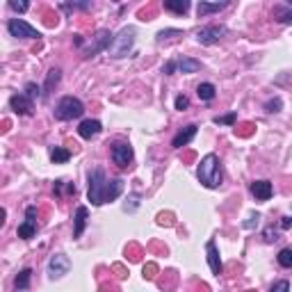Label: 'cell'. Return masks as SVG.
<instances>
[{"label": "cell", "mask_w": 292, "mask_h": 292, "mask_svg": "<svg viewBox=\"0 0 292 292\" xmlns=\"http://www.w3.org/2000/svg\"><path fill=\"white\" fill-rule=\"evenodd\" d=\"M196 176L199 181L203 183L208 190H217L224 181V173H221V164H219V158L215 153H208L203 160L199 162V169H196Z\"/></svg>", "instance_id": "1"}, {"label": "cell", "mask_w": 292, "mask_h": 292, "mask_svg": "<svg viewBox=\"0 0 292 292\" xmlns=\"http://www.w3.org/2000/svg\"><path fill=\"white\" fill-rule=\"evenodd\" d=\"M87 181H89L87 196H89V201H92V206H103L107 201V187H110V181H107L105 171H103V169H92Z\"/></svg>", "instance_id": "2"}, {"label": "cell", "mask_w": 292, "mask_h": 292, "mask_svg": "<svg viewBox=\"0 0 292 292\" xmlns=\"http://www.w3.org/2000/svg\"><path fill=\"white\" fill-rule=\"evenodd\" d=\"M135 35H137V30H135L133 25L121 27V32H119V35H114V39H112V46L107 48L110 57H114V60L126 57V55L130 53V48H133V44H135Z\"/></svg>", "instance_id": "3"}, {"label": "cell", "mask_w": 292, "mask_h": 292, "mask_svg": "<svg viewBox=\"0 0 292 292\" xmlns=\"http://www.w3.org/2000/svg\"><path fill=\"white\" fill-rule=\"evenodd\" d=\"M84 114V105L80 98L75 96H64L62 101L57 103V107H55V116H57L60 121H69V119H78V116Z\"/></svg>", "instance_id": "4"}, {"label": "cell", "mask_w": 292, "mask_h": 292, "mask_svg": "<svg viewBox=\"0 0 292 292\" xmlns=\"http://www.w3.org/2000/svg\"><path fill=\"white\" fill-rule=\"evenodd\" d=\"M7 32L12 37H21V39H39V30L25 23L23 18H9L7 21Z\"/></svg>", "instance_id": "5"}, {"label": "cell", "mask_w": 292, "mask_h": 292, "mask_svg": "<svg viewBox=\"0 0 292 292\" xmlns=\"http://www.w3.org/2000/svg\"><path fill=\"white\" fill-rule=\"evenodd\" d=\"M112 39H114V35H112L110 30H98L96 35H94L92 44H89L87 48L82 50V53H84V57H94V55H98V53H101V50L110 48V46H112Z\"/></svg>", "instance_id": "6"}, {"label": "cell", "mask_w": 292, "mask_h": 292, "mask_svg": "<svg viewBox=\"0 0 292 292\" xmlns=\"http://www.w3.org/2000/svg\"><path fill=\"white\" fill-rule=\"evenodd\" d=\"M133 158H135V153H133V146L130 144H126V142L112 144V160H114L116 167H121V169L130 167V164H133Z\"/></svg>", "instance_id": "7"}, {"label": "cell", "mask_w": 292, "mask_h": 292, "mask_svg": "<svg viewBox=\"0 0 292 292\" xmlns=\"http://www.w3.org/2000/svg\"><path fill=\"white\" fill-rule=\"evenodd\" d=\"M71 270V260H69L64 253H55L48 260V276L50 279H62L64 274H69Z\"/></svg>", "instance_id": "8"}, {"label": "cell", "mask_w": 292, "mask_h": 292, "mask_svg": "<svg viewBox=\"0 0 292 292\" xmlns=\"http://www.w3.org/2000/svg\"><path fill=\"white\" fill-rule=\"evenodd\" d=\"M226 32H228V30H226L224 25H210V27H203V30L196 32V41H199L201 46H213V44H217V41L226 35Z\"/></svg>", "instance_id": "9"}, {"label": "cell", "mask_w": 292, "mask_h": 292, "mask_svg": "<svg viewBox=\"0 0 292 292\" xmlns=\"http://www.w3.org/2000/svg\"><path fill=\"white\" fill-rule=\"evenodd\" d=\"M206 253H208V265H210V272H213L215 276H219V274H221V270H224V265H221L219 249H217V244H215V240H210V242L206 244Z\"/></svg>", "instance_id": "10"}, {"label": "cell", "mask_w": 292, "mask_h": 292, "mask_svg": "<svg viewBox=\"0 0 292 292\" xmlns=\"http://www.w3.org/2000/svg\"><path fill=\"white\" fill-rule=\"evenodd\" d=\"M9 105L16 114H32V101L25 96V94H14L9 98Z\"/></svg>", "instance_id": "11"}, {"label": "cell", "mask_w": 292, "mask_h": 292, "mask_svg": "<svg viewBox=\"0 0 292 292\" xmlns=\"http://www.w3.org/2000/svg\"><path fill=\"white\" fill-rule=\"evenodd\" d=\"M103 130V126H101V121H96V119H84L82 124L78 126V135L82 139H92V137H96L98 133Z\"/></svg>", "instance_id": "12"}, {"label": "cell", "mask_w": 292, "mask_h": 292, "mask_svg": "<svg viewBox=\"0 0 292 292\" xmlns=\"http://www.w3.org/2000/svg\"><path fill=\"white\" fill-rule=\"evenodd\" d=\"M251 194L258 201H270L272 194H274V187H272L270 181H256V183H251Z\"/></svg>", "instance_id": "13"}, {"label": "cell", "mask_w": 292, "mask_h": 292, "mask_svg": "<svg viewBox=\"0 0 292 292\" xmlns=\"http://www.w3.org/2000/svg\"><path fill=\"white\" fill-rule=\"evenodd\" d=\"M194 137H196V126L192 124V126H185V128H183L181 133L173 137L171 144H173V149H183V146H187Z\"/></svg>", "instance_id": "14"}, {"label": "cell", "mask_w": 292, "mask_h": 292, "mask_svg": "<svg viewBox=\"0 0 292 292\" xmlns=\"http://www.w3.org/2000/svg\"><path fill=\"white\" fill-rule=\"evenodd\" d=\"M87 217H89V210L84 206H80L75 210V217H73V238H80L84 233V226H87Z\"/></svg>", "instance_id": "15"}, {"label": "cell", "mask_w": 292, "mask_h": 292, "mask_svg": "<svg viewBox=\"0 0 292 292\" xmlns=\"http://www.w3.org/2000/svg\"><path fill=\"white\" fill-rule=\"evenodd\" d=\"M228 7V3H199L196 5V14L201 18L208 16V14H215V12H221V9Z\"/></svg>", "instance_id": "16"}, {"label": "cell", "mask_w": 292, "mask_h": 292, "mask_svg": "<svg viewBox=\"0 0 292 292\" xmlns=\"http://www.w3.org/2000/svg\"><path fill=\"white\" fill-rule=\"evenodd\" d=\"M176 67L181 73H196L201 69V62L199 60H192V57H181L176 62Z\"/></svg>", "instance_id": "17"}, {"label": "cell", "mask_w": 292, "mask_h": 292, "mask_svg": "<svg viewBox=\"0 0 292 292\" xmlns=\"http://www.w3.org/2000/svg\"><path fill=\"white\" fill-rule=\"evenodd\" d=\"M272 14H274V18L279 23H283V25H292V9L288 7V5H276Z\"/></svg>", "instance_id": "18"}, {"label": "cell", "mask_w": 292, "mask_h": 292, "mask_svg": "<svg viewBox=\"0 0 292 292\" xmlns=\"http://www.w3.org/2000/svg\"><path fill=\"white\" fill-rule=\"evenodd\" d=\"M18 238H23V240H32L37 235V221H30V219H25L21 226H18Z\"/></svg>", "instance_id": "19"}, {"label": "cell", "mask_w": 292, "mask_h": 292, "mask_svg": "<svg viewBox=\"0 0 292 292\" xmlns=\"http://www.w3.org/2000/svg\"><path fill=\"white\" fill-rule=\"evenodd\" d=\"M215 94H217V89H215L213 82H201L199 87H196V96H199L201 101H213Z\"/></svg>", "instance_id": "20"}, {"label": "cell", "mask_w": 292, "mask_h": 292, "mask_svg": "<svg viewBox=\"0 0 292 292\" xmlns=\"http://www.w3.org/2000/svg\"><path fill=\"white\" fill-rule=\"evenodd\" d=\"M60 78H62V71L60 69H50L48 75H46V84H44V94H50L55 87H57Z\"/></svg>", "instance_id": "21"}, {"label": "cell", "mask_w": 292, "mask_h": 292, "mask_svg": "<svg viewBox=\"0 0 292 292\" xmlns=\"http://www.w3.org/2000/svg\"><path fill=\"white\" fill-rule=\"evenodd\" d=\"M164 9H169L173 14H185L190 9V3L187 0H164Z\"/></svg>", "instance_id": "22"}, {"label": "cell", "mask_w": 292, "mask_h": 292, "mask_svg": "<svg viewBox=\"0 0 292 292\" xmlns=\"http://www.w3.org/2000/svg\"><path fill=\"white\" fill-rule=\"evenodd\" d=\"M69 158H71V153H69L67 149H62V146H55V149H50V160H53L55 164L69 162Z\"/></svg>", "instance_id": "23"}, {"label": "cell", "mask_w": 292, "mask_h": 292, "mask_svg": "<svg viewBox=\"0 0 292 292\" xmlns=\"http://www.w3.org/2000/svg\"><path fill=\"white\" fill-rule=\"evenodd\" d=\"M30 279H32V270L27 267V270H23L21 274L16 276V281H14L16 290H27V288H30Z\"/></svg>", "instance_id": "24"}, {"label": "cell", "mask_w": 292, "mask_h": 292, "mask_svg": "<svg viewBox=\"0 0 292 292\" xmlns=\"http://www.w3.org/2000/svg\"><path fill=\"white\" fill-rule=\"evenodd\" d=\"M279 265L281 267H292V249H281L279 251Z\"/></svg>", "instance_id": "25"}, {"label": "cell", "mask_w": 292, "mask_h": 292, "mask_svg": "<svg viewBox=\"0 0 292 292\" xmlns=\"http://www.w3.org/2000/svg\"><path fill=\"white\" fill-rule=\"evenodd\" d=\"M281 107H283L281 98H270V101L265 103V112H270V114H276V112H281Z\"/></svg>", "instance_id": "26"}, {"label": "cell", "mask_w": 292, "mask_h": 292, "mask_svg": "<svg viewBox=\"0 0 292 292\" xmlns=\"http://www.w3.org/2000/svg\"><path fill=\"white\" fill-rule=\"evenodd\" d=\"M235 119H238V114L230 112V114H226V116H215V124H217V126H233Z\"/></svg>", "instance_id": "27"}, {"label": "cell", "mask_w": 292, "mask_h": 292, "mask_svg": "<svg viewBox=\"0 0 292 292\" xmlns=\"http://www.w3.org/2000/svg\"><path fill=\"white\" fill-rule=\"evenodd\" d=\"M25 96L30 98V101H35V98H39V87H37L35 82H27V84H25Z\"/></svg>", "instance_id": "28"}, {"label": "cell", "mask_w": 292, "mask_h": 292, "mask_svg": "<svg viewBox=\"0 0 292 292\" xmlns=\"http://www.w3.org/2000/svg\"><path fill=\"white\" fill-rule=\"evenodd\" d=\"M270 292H290V283L288 281H276Z\"/></svg>", "instance_id": "29"}, {"label": "cell", "mask_w": 292, "mask_h": 292, "mask_svg": "<svg viewBox=\"0 0 292 292\" xmlns=\"http://www.w3.org/2000/svg\"><path fill=\"white\" fill-rule=\"evenodd\" d=\"M187 107H190V98H187L185 94H183V96H178V98H176V110H181V112H183V110H187Z\"/></svg>", "instance_id": "30"}, {"label": "cell", "mask_w": 292, "mask_h": 292, "mask_svg": "<svg viewBox=\"0 0 292 292\" xmlns=\"http://www.w3.org/2000/svg\"><path fill=\"white\" fill-rule=\"evenodd\" d=\"M9 7H12L14 12H27L30 5H27V3H18V0H9Z\"/></svg>", "instance_id": "31"}, {"label": "cell", "mask_w": 292, "mask_h": 292, "mask_svg": "<svg viewBox=\"0 0 292 292\" xmlns=\"http://www.w3.org/2000/svg\"><path fill=\"white\" fill-rule=\"evenodd\" d=\"M173 35H181V30H160L158 41H164V39H169V37H173Z\"/></svg>", "instance_id": "32"}, {"label": "cell", "mask_w": 292, "mask_h": 292, "mask_svg": "<svg viewBox=\"0 0 292 292\" xmlns=\"http://www.w3.org/2000/svg\"><path fill=\"white\" fill-rule=\"evenodd\" d=\"M265 240L267 242H276V240H279V233H276V228H265Z\"/></svg>", "instance_id": "33"}, {"label": "cell", "mask_w": 292, "mask_h": 292, "mask_svg": "<svg viewBox=\"0 0 292 292\" xmlns=\"http://www.w3.org/2000/svg\"><path fill=\"white\" fill-rule=\"evenodd\" d=\"M258 219H260V215L253 213L251 217H249V221H244V228H253V226H258Z\"/></svg>", "instance_id": "34"}, {"label": "cell", "mask_w": 292, "mask_h": 292, "mask_svg": "<svg viewBox=\"0 0 292 292\" xmlns=\"http://www.w3.org/2000/svg\"><path fill=\"white\" fill-rule=\"evenodd\" d=\"M176 69H178V67H176V62H167V64H164V69H162V71L167 73V75H171L173 71H176Z\"/></svg>", "instance_id": "35"}, {"label": "cell", "mask_w": 292, "mask_h": 292, "mask_svg": "<svg viewBox=\"0 0 292 292\" xmlns=\"http://www.w3.org/2000/svg\"><path fill=\"white\" fill-rule=\"evenodd\" d=\"M137 199H139V196L133 194V196H130V206H124V208L126 210H135V208H137Z\"/></svg>", "instance_id": "36"}, {"label": "cell", "mask_w": 292, "mask_h": 292, "mask_svg": "<svg viewBox=\"0 0 292 292\" xmlns=\"http://www.w3.org/2000/svg\"><path fill=\"white\" fill-rule=\"evenodd\" d=\"M292 226V219L290 217H283V221H281V228H290Z\"/></svg>", "instance_id": "37"}, {"label": "cell", "mask_w": 292, "mask_h": 292, "mask_svg": "<svg viewBox=\"0 0 292 292\" xmlns=\"http://www.w3.org/2000/svg\"><path fill=\"white\" fill-rule=\"evenodd\" d=\"M285 5H288V7H290V9H292V0H290V3H285Z\"/></svg>", "instance_id": "38"}]
</instances>
